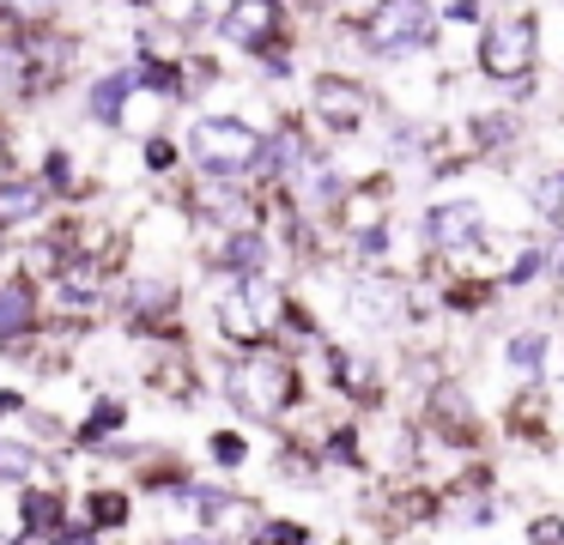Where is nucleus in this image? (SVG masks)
Here are the masks:
<instances>
[{"instance_id":"nucleus-4","label":"nucleus","mask_w":564,"mask_h":545,"mask_svg":"<svg viewBox=\"0 0 564 545\" xmlns=\"http://www.w3.org/2000/svg\"><path fill=\"white\" fill-rule=\"evenodd\" d=\"M431 19H437V12H431L425 0H382L365 24L370 55H406V48L431 43Z\"/></svg>"},{"instance_id":"nucleus-10","label":"nucleus","mask_w":564,"mask_h":545,"mask_svg":"<svg viewBox=\"0 0 564 545\" xmlns=\"http://www.w3.org/2000/svg\"><path fill=\"white\" fill-rule=\"evenodd\" d=\"M31 327H37V297H31L25 279H7V285H0V346L25 339Z\"/></svg>"},{"instance_id":"nucleus-23","label":"nucleus","mask_w":564,"mask_h":545,"mask_svg":"<svg viewBox=\"0 0 564 545\" xmlns=\"http://www.w3.org/2000/svg\"><path fill=\"white\" fill-rule=\"evenodd\" d=\"M171 164H176V145L171 140H147V170H159V176H164Z\"/></svg>"},{"instance_id":"nucleus-6","label":"nucleus","mask_w":564,"mask_h":545,"mask_svg":"<svg viewBox=\"0 0 564 545\" xmlns=\"http://www.w3.org/2000/svg\"><path fill=\"white\" fill-rule=\"evenodd\" d=\"M310 103H316V116L328 121V128H340V133L365 128V116H370V91L352 85V79H340V73H322L316 91H310Z\"/></svg>"},{"instance_id":"nucleus-5","label":"nucleus","mask_w":564,"mask_h":545,"mask_svg":"<svg viewBox=\"0 0 564 545\" xmlns=\"http://www.w3.org/2000/svg\"><path fill=\"white\" fill-rule=\"evenodd\" d=\"M292 370H285L273 351H249L243 363L231 370V400L243 412H280V406H292Z\"/></svg>"},{"instance_id":"nucleus-13","label":"nucleus","mask_w":564,"mask_h":545,"mask_svg":"<svg viewBox=\"0 0 564 545\" xmlns=\"http://www.w3.org/2000/svg\"><path fill=\"white\" fill-rule=\"evenodd\" d=\"M534 206H540V218H546V225L564 230V170H546V176L534 182Z\"/></svg>"},{"instance_id":"nucleus-9","label":"nucleus","mask_w":564,"mask_h":545,"mask_svg":"<svg viewBox=\"0 0 564 545\" xmlns=\"http://www.w3.org/2000/svg\"><path fill=\"white\" fill-rule=\"evenodd\" d=\"M134 91H140V85H134V67L104 73V79L91 85V97H86L91 121H98V128H122V109H128V97H134Z\"/></svg>"},{"instance_id":"nucleus-1","label":"nucleus","mask_w":564,"mask_h":545,"mask_svg":"<svg viewBox=\"0 0 564 545\" xmlns=\"http://www.w3.org/2000/svg\"><path fill=\"white\" fill-rule=\"evenodd\" d=\"M268 133H256L243 116H200L188 128V157L207 182H243L249 170H261Z\"/></svg>"},{"instance_id":"nucleus-7","label":"nucleus","mask_w":564,"mask_h":545,"mask_svg":"<svg viewBox=\"0 0 564 545\" xmlns=\"http://www.w3.org/2000/svg\"><path fill=\"white\" fill-rule=\"evenodd\" d=\"M43 206H50V188L31 176H0V230H25L43 218Z\"/></svg>"},{"instance_id":"nucleus-14","label":"nucleus","mask_w":564,"mask_h":545,"mask_svg":"<svg viewBox=\"0 0 564 545\" xmlns=\"http://www.w3.org/2000/svg\"><path fill=\"white\" fill-rule=\"evenodd\" d=\"M122 418H128V406L122 400H98V406H91V418H86V443H98V436H110V430H122Z\"/></svg>"},{"instance_id":"nucleus-3","label":"nucleus","mask_w":564,"mask_h":545,"mask_svg":"<svg viewBox=\"0 0 564 545\" xmlns=\"http://www.w3.org/2000/svg\"><path fill=\"white\" fill-rule=\"evenodd\" d=\"M273 315H280V291H273L261 273L237 279V285L225 291V303H219V327H225V339H237V346H256V339L273 327Z\"/></svg>"},{"instance_id":"nucleus-20","label":"nucleus","mask_w":564,"mask_h":545,"mask_svg":"<svg viewBox=\"0 0 564 545\" xmlns=\"http://www.w3.org/2000/svg\"><path fill=\"white\" fill-rule=\"evenodd\" d=\"M31 472V448L25 443H0V479H25Z\"/></svg>"},{"instance_id":"nucleus-12","label":"nucleus","mask_w":564,"mask_h":545,"mask_svg":"<svg viewBox=\"0 0 564 545\" xmlns=\"http://www.w3.org/2000/svg\"><path fill=\"white\" fill-rule=\"evenodd\" d=\"M219 266H225V273H237V279L261 273V266H268V242H261L256 230H231L225 249H219Z\"/></svg>"},{"instance_id":"nucleus-8","label":"nucleus","mask_w":564,"mask_h":545,"mask_svg":"<svg viewBox=\"0 0 564 545\" xmlns=\"http://www.w3.org/2000/svg\"><path fill=\"white\" fill-rule=\"evenodd\" d=\"M425 237L437 242V249H467V242L479 237V206L474 200H443L425 212Z\"/></svg>"},{"instance_id":"nucleus-22","label":"nucleus","mask_w":564,"mask_h":545,"mask_svg":"<svg viewBox=\"0 0 564 545\" xmlns=\"http://www.w3.org/2000/svg\"><path fill=\"white\" fill-rule=\"evenodd\" d=\"M528 539H534V545H564V521L558 515H540L534 527H528Z\"/></svg>"},{"instance_id":"nucleus-19","label":"nucleus","mask_w":564,"mask_h":545,"mask_svg":"<svg viewBox=\"0 0 564 545\" xmlns=\"http://www.w3.org/2000/svg\"><path fill=\"white\" fill-rule=\"evenodd\" d=\"M67 182H74V152L55 145V152L43 157V188H67Z\"/></svg>"},{"instance_id":"nucleus-15","label":"nucleus","mask_w":564,"mask_h":545,"mask_svg":"<svg viewBox=\"0 0 564 545\" xmlns=\"http://www.w3.org/2000/svg\"><path fill=\"white\" fill-rule=\"evenodd\" d=\"M128 521V497L122 491H98L91 497V527H122Z\"/></svg>"},{"instance_id":"nucleus-11","label":"nucleus","mask_w":564,"mask_h":545,"mask_svg":"<svg viewBox=\"0 0 564 545\" xmlns=\"http://www.w3.org/2000/svg\"><path fill=\"white\" fill-rule=\"evenodd\" d=\"M273 31V0H231V12H225V36L243 48H261Z\"/></svg>"},{"instance_id":"nucleus-16","label":"nucleus","mask_w":564,"mask_h":545,"mask_svg":"<svg viewBox=\"0 0 564 545\" xmlns=\"http://www.w3.org/2000/svg\"><path fill=\"white\" fill-rule=\"evenodd\" d=\"M540 358H546V339H540V334H522V339H510V370L534 375V370H540Z\"/></svg>"},{"instance_id":"nucleus-18","label":"nucleus","mask_w":564,"mask_h":545,"mask_svg":"<svg viewBox=\"0 0 564 545\" xmlns=\"http://www.w3.org/2000/svg\"><path fill=\"white\" fill-rule=\"evenodd\" d=\"M62 0H0V19H25V24H43Z\"/></svg>"},{"instance_id":"nucleus-2","label":"nucleus","mask_w":564,"mask_h":545,"mask_svg":"<svg viewBox=\"0 0 564 545\" xmlns=\"http://www.w3.org/2000/svg\"><path fill=\"white\" fill-rule=\"evenodd\" d=\"M534 61H540V24L528 12L498 19L486 31V43H479V67L491 79H522V73H534Z\"/></svg>"},{"instance_id":"nucleus-17","label":"nucleus","mask_w":564,"mask_h":545,"mask_svg":"<svg viewBox=\"0 0 564 545\" xmlns=\"http://www.w3.org/2000/svg\"><path fill=\"white\" fill-rule=\"evenodd\" d=\"M25 521H31V527H62V497L31 491V497H25Z\"/></svg>"},{"instance_id":"nucleus-21","label":"nucleus","mask_w":564,"mask_h":545,"mask_svg":"<svg viewBox=\"0 0 564 545\" xmlns=\"http://www.w3.org/2000/svg\"><path fill=\"white\" fill-rule=\"evenodd\" d=\"M207 448H213V460H219V467H237V460L249 455V448H243V436H231V430H219Z\"/></svg>"}]
</instances>
